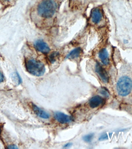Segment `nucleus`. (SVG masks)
<instances>
[{
    "label": "nucleus",
    "instance_id": "f257e3e1",
    "mask_svg": "<svg viewBox=\"0 0 132 149\" xmlns=\"http://www.w3.org/2000/svg\"><path fill=\"white\" fill-rule=\"evenodd\" d=\"M57 4L54 0H43L38 5L37 10L39 15L44 18H50L55 13Z\"/></svg>",
    "mask_w": 132,
    "mask_h": 149
},
{
    "label": "nucleus",
    "instance_id": "f03ea898",
    "mask_svg": "<svg viewBox=\"0 0 132 149\" xmlns=\"http://www.w3.org/2000/svg\"><path fill=\"white\" fill-rule=\"evenodd\" d=\"M25 67L29 73L37 77L43 75L46 70L45 65L42 63L34 59H30L27 61Z\"/></svg>",
    "mask_w": 132,
    "mask_h": 149
},
{
    "label": "nucleus",
    "instance_id": "7ed1b4c3",
    "mask_svg": "<svg viewBox=\"0 0 132 149\" xmlns=\"http://www.w3.org/2000/svg\"><path fill=\"white\" fill-rule=\"evenodd\" d=\"M116 89L118 94L121 96L128 95L132 89V80L128 77H122L117 83Z\"/></svg>",
    "mask_w": 132,
    "mask_h": 149
},
{
    "label": "nucleus",
    "instance_id": "20e7f679",
    "mask_svg": "<svg viewBox=\"0 0 132 149\" xmlns=\"http://www.w3.org/2000/svg\"><path fill=\"white\" fill-rule=\"evenodd\" d=\"M54 118L59 123L62 124L69 123L72 122L73 118L61 112H56L54 115Z\"/></svg>",
    "mask_w": 132,
    "mask_h": 149
},
{
    "label": "nucleus",
    "instance_id": "39448f33",
    "mask_svg": "<svg viewBox=\"0 0 132 149\" xmlns=\"http://www.w3.org/2000/svg\"><path fill=\"white\" fill-rule=\"evenodd\" d=\"M95 70L96 73L99 76V77L103 82H108L109 78L107 72L99 63H96Z\"/></svg>",
    "mask_w": 132,
    "mask_h": 149
},
{
    "label": "nucleus",
    "instance_id": "423d86ee",
    "mask_svg": "<svg viewBox=\"0 0 132 149\" xmlns=\"http://www.w3.org/2000/svg\"><path fill=\"white\" fill-rule=\"evenodd\" d=\"M34 46L37 51L44 54H47L50 50L48 45L43 41L40 40L35 42Z\"/></svg>",
    "mask_w": 132,
    "mask_h": 149
},
{
    "label": "nucleus",
    "instance_id": "0eeeda50",
    "mask_svg": "<svg viewBox=\"0 0 132 149\" xmlns=\"http://www.w3.org/2000/svg\"><path fill=\"white\" fill-rule=\"evenodd\" d=\"M103 13L99 8H94L91 11V18L94 23L97 24L101 21L103 17Z\"/></svg>",
    "mask_w": 132,
    "mask_h": 149
},
{
    "label": "nucleus",
    "instance_id": "6e6552de",
    "mask_svg": "<svg viewBox=\"0 0 132 149\" xmlns=\"http://www.w3.org/2000/svg\"><path fill=\"white\" fill-rule=\"evenodd\" d=\"M32 109L35 113L42 118L45 119H47L49 118L50 117V114L41 109L38 106L36 105L35 104H32Z\"/></svg>",
    "mask_w": 132,
    "mask_h": 149
},
{
    "label": "nucleus",
    "instance_id": "1a4fd4ad",
    "mask_svg": "<svg viewBox=\"0 0 132 149\" xmlns=\"http://www.w3.org/2000/svg\"><path fill=\"white\" fill-rule=\"evenodd\" d=\"M104 102V100L101 97L96 95L93 97L89 101L90 107L92 108H97Z\"/></svg>",
    "mask_w": 132,
    "mask_h": 149
},
{
    "label": "nucleus",
    "instance_id": "9d476101",
    "mask_svg": "<svg viewBox=\"0 0 132 149\" xmlns=\"http://www.w3.org/2000/svg\"><path fill=\"white\" fill-rule=\"evenodd\" d=\"M98 56L104 65H108L109 63V59L108 52L105 48L101 49L98 53Z\"/></svg>",
    "mask_w": 132,
    "mask_h": 149
},
{
    "label": "nucleus",
    "instance_id": "9b49d317",
    "mask_svg": "<svg viewBox=\"0 0 132 149\" xmlns=\"http://www.w3.org/2000/svg\"><path fill=\"white\" fill-rule=\"evenodd\" d=\"M82 52V49L81 48H76L70 52L67 56L66 58L69 59H75L79 57Z\"/></svg>",
    "mask_w": 132,
    "mask_h": 149
},
{
    "label": "nucleus",
    "instance_id": "f8f14e48",
    "mask_svg": "<svg viewBox=\"0 0 132 149\" xmlns=\"http://www.w3.org/2000/svg\"><path fill=\"white\" fill-rule=\"evenodd\" d=\"M59 56V52H52L49 56H48V60L51 63H53L56 61L57 59Z\"/></svg>",
    "mask_w": 132,
    "mask_h": 149
},
{
    "label": "nucleus",
    "instance_id": "ddd939ff",
    "mask_svg": "<svg viewBox=\"0 0 132 149\" xmlns=\"http://www.w3.org/2000/svg\"><path fill=\"white\" fill-rule=\"evenodd\" d=\"M94 137V134L93 133L88 134L83 136V141L87 143H90Z\"/></svg>",
    "mask_w": 132,
    "mask_h": 149
},
{
    "label": "nucleus",
    "instance_id": "4468645a",
    "mask_svg": "<svg viewBox=\"0 0 132 149\" xmlns=\"http://www.w3.org/2000/svg\"><path fill=\"white\" fill-rule=\"evenodd\" d=\"M99 93L102 94L104 96L106 97H108L109 96V93L108 91L107 90L106 88L104 87H102L99 90Z\"/></svg>",
    "mask_w": 132,
    "mask_h": 149
},
{
    "label": "nucleus",
    "instance_id": "2eb2a0df",
    "mask_svg": "<svg viewBox=\"0 0 132 149\" xmlns=\"http://www.w3.org/2000/svg\"><path fill=\"white\" fill-rule=\"evenodd\" d=\"M109 135L107 134H105L102 135L99 138V140H104L107 139L109 138Z\"/></svg>",
    "mask_w": 132,
    "mask_h": 149
},
{
    "label": "nucleus",
    "instance_id": "dca6fc26",
    "mask_svg": "<svg viewBox=\"0 0 132 149\" xmlns=\"http://www.w3.org/2000/svg\"><path fill=\"white\" fill-rule=\"evenodd\" d=\"M4 80V77L3 74H2V72H0V83L2 82Z\"/></svg>",
    "mask_w": 132,
    "mask_h": 149
},
{
    "label": "nucleus",
    "instance_id": "f3484780",
    "mask_svg": "<svg viewBox=\"0 0 132 149\" xmlns=\"http://www.w3.org/2000/svg\"><path fill=\"white\" fill-rule=\"evenodd\" d=\"M72 145V144L71 143H68L67 144H65L64 146L63 147L64 148H69V147L71 146Z\"/></svg>",
    "mask_w": 132,
    "mask_h": 149
},
{
    "label": "nucleus",
    "instance_id": "a211bd4d",
    "mask_svg": "<svg viewBox=\"0 0 132 149\" xmlns=\"http://www.w3.org/2000/svg\"><path fill=\"white\" fill-rule=\"evenodd\" d=\"M8 148L16 149L18 148H17V146H16L15 145H10L9 146V147H8Z\"/></svg>",
    "mask_w": 132,
    "mask_h": 149
},
{
    "label": "nucleus",
    "instance_id": "6ab92c4d",
    "mask_svg": "<svg viewBox=\"0 0 132 149\" xmlns=\"http://www.w3.org/2000/svg\"><path fill=\"white\" fill-rule=\"evenodd\" d=\"M4 1H6V2H10L12 1V0H4Z\"/></svg>",
    "mask_w": 132,
    "mask_h": 149
}]
</instances>
